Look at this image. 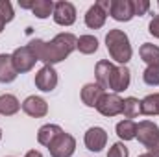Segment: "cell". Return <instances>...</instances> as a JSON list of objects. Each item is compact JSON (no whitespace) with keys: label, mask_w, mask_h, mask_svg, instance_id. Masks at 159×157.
Listing matches in <instances>:
<instances>
[{"label":"cell","mask_w":159,"mask_h":157,"mask_svg":"<svg viewBox=\"0 0 159 157\" xmlns=\"http://www.w3.org/2000/svg\"><path fill=\"white\" fill-rule=\"evenodd\" d=\"M106 46H107V52H109L111 59H115L120 65H126L133 56L129 37L122 30H109L107 35H106Z\"/></svg>","instance_id":"obj_2"},{"label":"cell","mask_w":159,"mask_h":157,"mask_svg":"<svg viewBox=\"0 0 159 157\" xmlns=\"http://www.w3.org/2000/svg\"><path fill=\"white\" fill-rule=\"evenodd\" d=\"M139 56H141V59H143L148 67L159 65V46L152 44V43H144V44L139 48Z\"/></svg>","instance_id":"obj_18"},{"label":"cell","mask_w":159,"mask_h":157,"mask_svg":"<svg viewBox=\"0 0 159 157\" xmlns=\"http://www.w3.org/2000/svg\"><path fill=\"white\" fill-rule=\"evenodd\" d=\"M115 129H117V135H119L120 141H133L135 135H137V124L129 118L120 120Z\"/></svg>","instance_id":"obj_20"},{"label":"cell","mask_w":159,"mask_h":157,"mask_svg":"<svg viewBox=\"0 0 159 157\" xmlns=\"http://www.w3.org/2000/svg\"><path fill=\"white\" fill-rule=\"evenodd\" d=\"M122 105H124V100L120 98L119 94L104 92V96L100 98L96 109L104 117H117V115H122Z\"/></svg>","instance_id":"obj_7"},{"label":"cell","mask_w":159,"mask_h":157,"mask_svg":"<svg viewBox=\"0 0 159 157\" xmlns=\"http://www.w3.org/2000/svg\"><path fill=\"white\" fill-rule=\"evenodd\" d=\"M0 139H2V129H0Z\"/></svg>","instance_id":"obj_34"},{"label":"cell","mask_w":159,"mask_h":157,"mask_svg":"<svg viewBox=\"0 0 159 157\" xmlns=\"http://www.w3.org/2000/svg\"><path fill=\"white\" fill-rule=\"evenodd\" d=\"M30 9L37 19H48L54 13V2L52 0H34Z\"/></svg>","instance_id":"obj_22"},{"label":"cell","mask_w":159,"mask_h":157,"mask_svg":"<svg viewBox=\"0 0 159 157\" xmlns=\"http://www.w3.org/2000/svg\"><path fill=\"white\" fill-rule=\"evenodd\" d=\"M61 133H63V129H61L57 124H44V126H41L39 131H37V141H39V144L50 148V144H52Z\"/></svg>","instance_id":"obj_17"},{"label":"cell","mask_w":159,"mask_h":157,"mask_svg":"<svg viewBox=\"0 0 159 157\" xmlns=\"http://www.w3.org/2000/svg\"><path fill=\"white\" fill-rule=\"evenodd\" d=\"M24 157H43V154H41V152H37V150H30V152H28Z\"/></svg>","instance_id":"obj_31"},{"label":"cell","mask_w":159,"mask_h":157,"mask_svg":"<svg viewBox=\"0 0 159 157\" xmlns=\"http://www.w3.org/2000/svg\"><path fill=\"white\" fill-rule=\"evenodd\" d=\"M128 155H129V152L124 146V142H115L107 152V157H128Z\"/></svg>","instance_id":"obj_27"},{"label":"cell","mask_w":159,"mask_h":157,"mask_svg":"<svg viewBox=\"0 0 159 157\" xmlns=\"http://www.w3.org/2000/svg\"><path fill=\"white\" fill-rule=\"evenodd\" d=\"M141 113L146 115V117L159 115V92L148 94L141 100Z\"/></svg>","instance_id":"obj_21"},{"label":"cell","mask_w":159,"mask_h":157,"mask_svg":"<svg viewBox=\"0 0 159 157\" xmlns=\"http://www.w3.org/2000/svg\"><path fill=\"white\" fill-rule=\"evenodd\" d=\"M35 87L43 92H50L57 87V72L54 67L44 65L39 72L35 74Z\"/></svg>","instance_id":"obj_10"},{"label":"cell","mask_w":159,"mask_h":157,"mask_svg":"<svg viewBox=\"0 0 159 157\" xmlns=\"http://www.w3.org/2000/svg\"><path fill=\"white\" fill-rule=\"evenodd\" d=\"M157 6H159V2H157Z\"/></svg>","instance_id":"obj_35"},{"label":"cell","mask_w":159,"mask_h":157,"mask_svg":"<svg viewBox=\"0 0 159 157\" xmlns=\"http://www.w3.org/2000/svg\"><path fill=\"white\" fill-rule=\"evenodd\" d=\"M148 32H150L154 37H157L159 39V13L157 15H154V19L150 20V24H148Z\"/></svg>","instance_id":"obj_29"},{"label":"cell","mask_w":159,"mask_h":157,"mask_svg":"<svg viewBox=\"0 0 159 157\" xmlns=\"http://www.w3.org/2000/svg\"><path fill=\"white\" fill-rule=\"evenodd\" d=\"M76 50H80L85 56H91V54H94L98 50V39L94 35H81V37H78Z\"/></svg>","instance_id":"obj_23"},{"label":"cell","mask_w":159,"mask_h":157,"mask_svg":"<svg viewBox=\"0 0 159 157\" xmlns=\"http://www.w3.org/2000/svg\"><path fill=\"white\" fill-rule=\"evenodd\" d=\"M139 157H154V155H150V154L146 152V154H143V155H139Z\"/></svg>","instance_id":"obj_33"},{"label":"cell","mask_w":159,"mask_h":157,"mask_svg":"<svg viewBox=\"0 0 159 157\" xmlns=\"http://www.w3.org/2000/svg\"><path fill=\"white\" fill-rule=\"evenodd\" d=\"M22 111L28 115V117H34V118H41L48 113V104L44 98L41 96H28L24 102H22Z\"/></svg>","instance_id":"obj_13"},{"label":"cell","mask_w":159,"mask_h":157,"mask_svg":"<svg viewBox=\"0 0 159 157\" xmlns=\"http://www.w3.org/2000/svg\"><path fill=\"white\" fill-rule=\"evenodd\" d=\"M4 26H6V24H4V20H2V19H0V34H2V32H4Z\"/></svg>","instance_id":"obj_32"},{"label":"cell","mask_w":159,"mask_h":157,"mask_svg":"<svg viewBox=\"0 0 159 157\" xmlns=\"http://www.w3.org/2000/svg\"><path fill=\"white\" fill-rule=\"evenodd\" d=\"M135 139H139V142L143 146H146L148 150L152 146H156L159 142V126L152 120H143L137 124V135Z\"/></svg>","instance_id":"obj_5"},{"label":"cell","mask_w":159,"mask_h":157,"mask_svg":"<svg viewBox=\"0 0 159 157\" xmlns=\"http://www.w3.org/2000/svg\"><path fill=\"white\" fill-rule=\"evenodd\" d=\"M11 59H13L15 70H17L19 74L30 72V70L35 67V63H37V57H35V54L32 52L30 44L15 48V50H13V54H11Z\"/></svg>","instance_id":"obj_4"},{"label":"cell","mask_w":159,"mask_h":157,"mask_svg":"<svg viewBox=\"0 0 159 157\" xmlns=\"http://www.w3.org/2000/svg\"><path fill=\"white\" fill-rule=\"evenodd\" d=\"M115 69H117V67H115L111 61H107V59H100V61L96 63V67H94L96 83H98L104 91L111 87V78H113V74H115Z\"/></svg>","instance_id":"obj_12"},{"label":"cell","mask_w":159,"mask_h":157,"mask_svg":"<svg viewBox=\"0 0 159 157\" xmlns=\"http://www.w3.org/2000/svg\"><path fill=\"white\" fill-rule=\"evenodd\" d=\"M141 113V100H137L135 96H128L124 98V105H122V115L126 118H135Z\"/></svg>","instance_id":"obj_24"},{"label":"cell","mask_w":159,"mask_h":157,"mask_svg":"<svg viewBox=\"0 0 159 157\" xmlns=\"http://www.w3.org/2000/svg\"><path fill=\"white\" fill-rule=\"evenodd\" d=\"M109 6H111V0H98L94 2L87 13H85V24L87 28L91 30H98L106 24V19L109 15Z\"/></svg>","instance_id":"obj_3"},{"label":"cell","mask_w":159,"mask_h":157,"mask_svg":"<svg viewBox=\"0 0 159 157\" xmlns=\"http://www.w3.org/2000/svg\"><path fill=\"white\" fill-rule=\"evenodd\" d=\"M148 9H150V2L148 0H133V13H135V17L144 15Z\"/></svg>","instance_id":"obj_28"},{"label":"cell","mask_w":159,"mask_h":157,"mask_svg":"<svg viewBox=\"0 0 159 157\" xmlns=\"http://www.w3.org/2000/svg\"><path fill=\"white\" fill-rule=\"evenodd\" d=\"M52 17H54V22L59 26H72L76 22V7H74V4L65 2V0L56 2Z\"/></svg>","instance_id":"obj_8"},{"label":"cell","mask_w":159,"mask_h":157,"mask_svg":"<svg viewBox=\"0 0 159 157\" xmlns=\"http://www.w3.org/2000/svg\"><path fill=\"white\" fill-rule=\"evenodd\" d=\"M129 81H131V72H129V69L126 67V65H120L115 69V74H113V78H111V91L115 92V94H119L122 91H126L128 87H129Z\"/></svg>","instance_id":"obj_14"},{"label":"cell","mask_w":159,"mask_h":157,"mask_svg":"<svg viewBox=\"0 0 159 157\" xmlns=\"http://www.w3.org/2000/svg\"><path fill=\"white\" fill-rule=\"evenodd\" d=\"M109 15L115 20H119V22L131 20L135 17V13H133V0H111Z\"/></svg>","instance_id":"obj_11"},{"label":"cell","mask_w":159,"mask_h":157,"mask_svg":"<svg viewBox=\"0 0 159 157\" xmlns=\"http://www.w3.org/2000/svg\"><path fill=\"white\" fill-rule=\"evenodd\" d=\"M143 79H144L146 85H152V87L159 85V65L146 67L144 72H143Z\"/></svg>","instance_id":"obj_25"},{"label":"cell","mask_w":159,"mask_h":157,"mask_svg":"<svg viewBox=\"0 0 159 157\" xmlns=\"http://www.w3.org/2000/svg\"><path fill=\"white\" fill-rule=\"evenodd\" d=\"M13 17H15V13H13V6H11V2H7V0H0V19L4 20V24L11 22Z\"/></svg>","instance_id":"obj_26"},{"label":"cell","mask_w":159,"mask_h":157,"mask_svg":"<svg viewBox=\"0 0 159 157\" xmlns=\"http://www.w3.org/2000/svg\"><path fill=\"white\" fill-rule=\"evenodd\" d=\"M76 44H78V37H74L72 34H57L50 43L46 41L35 39L30 43V48L32 52L35 54L37 61H43L44 65H50L54 67L56 63H61L63 59H67L74 50H76Z\"/></svg>","instance_id":"obj_1"},{"label":"cell","mask_w":159,"mask_h":157,"mask_svg":"<svg viewBox=\"0 0 159 157\" xmlns=\"http://www.w3.org/2000/svg\"><path fill=\"white\" fill-rule=\"evenodd\" d=\"M19 109H20V102L13 94H2L0 96V115L13 117L15 113H19Z\"/></svg>","instance_id":"obj_19"},{"label":"cell","mask_w":159,"mask_h":157,"mask_svg":"<svg viewBox=\"0 0 159 157\" xmlns=\"http://www.w3.org/2000/svg\"><path fill=\"white\" fill-rule=\"evenodd\" d=\"M104 89L98 85V83H87V85H83V89H81V102L87 105V107H96L98 105V102H100V98L104 96Z\"/></svg>","instance_id":"obj_15"},{"label":"cell","mask_w":159,"mask_h":157,"mask_svg":"<svg viewBox=\"0 0 159 157\" xmlns=\"http://www.w3.org/2000/svg\"><path fill=\"white\" fill-rule=\"evenodd\" d=\"M83 142H85L89 152H102L106 148V144H107V131L104 128H100V126L89 128L85 131Z\"/></svg>","instance_id":"obj_9"},{"label":"cell","mask_w":159,"mask_h":157,"mask_svg":"<svg viewBox=\"0 0 159 157\" xmlns=\"http://www.w3.org/2000/svg\"><path fill=\"white\" fill-rule=\"evenodd\" d=\"M19 76V72L15 70L11 54H0V83H11Z\"/></svg>","instance_id":"obj_16"},{"label":"cell","mask_w":159,"mask_h":157,"mask_svg":"<svg viewBox=\"0 0 159 157\" xmlns=\"http://www.w3.org/2000/svg\"><path fill=\"white\" fill-rule=\"evenodd\" d=\"M76 150V139L70 135V133H61L48 148L50 155L52 157H72Z\"/></svg>","instance_id":"obj_6"},{"label":"cell","mask_w":159,"mask_h":157,"mask_svg":"<svg viewBox=\"0 0 159 157\" xmlns=\"http://www.w3.org/2000/svg\"><path fill=\"white\" fill-rule=\"evenodd\" d=\"M148 154H150V155H154V157H159V142L156 144V146H152V148L148 150Z\"/></svg>","instance_id":"obj_30"}]
</instances>
